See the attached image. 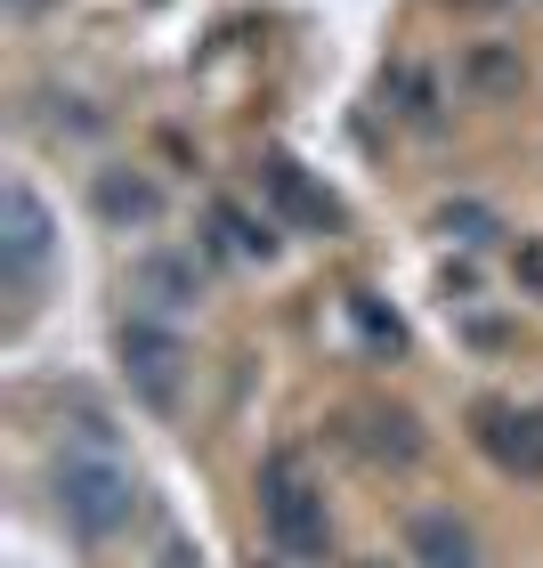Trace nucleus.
<instances>
[{"mask_svg": "<svg viewBox=\"0 0 543 568\" xmlns=\"http://www.w3.org/2000/svg\"><path fill=\"white\" fill-rule=\"evenodd\" d=\"M131 301L146 308V317H187V308L203 301V268H195V252H146V261L131 268Z\"/></svg>", "mask_w": 543, "mask_h": 568, "instance_id": "8", "label": "nucleus"}, {"mask_svg": "<svg viewBox=\"0 0 543 568\" xmlns=\"http://www.w3.org/2000/svg\"><path fill=\"white\" fill-rule=\"evenodd\" d=\"M49 244H58V220H49V203L24 187V179H9L0 187V261H9V276H41L49 268Z\"/></svg>", "mask_w": 543, "mask_h": 568, "instance_id": "6", "label": "nucleus"}, {"mask_svg": "<svg viewBox=\"0 0 543 568\" xmlns=\"http://www.w3.org/2000/svg\"><path fill=\"white\" fill-rule=\"evenodd\" d=\"M114 357H122V382H131V398L154 406V415H171L178 390H187V342H178V325L131 308V317L114 325Z\"/></svg>", "mask_w": 543, "mask_h": 568, "instance_id": "3", "label": "nucleus"}, {"mask_svg": "<svg viewBox=\"0 0 543 568\" xmlns=\"http://www.w3.org/2000/svg\"><path fill=\"white\" fill-rule=\"evenodd\" d=\"M357 568H398V560H357Z\"/></svg>", "mask_w": 543, "mask_h": 568, "instance_id": "17", "label": "nucleus"}, {"mask_svg": "<svg viewBox=\"0 0 543 568\" xmlns=\"http://www.w3.org/2000/svg\"><path fill=\"white\" fill-rule=\"evenodd\" d=\"M462 9H486V0H462Z\"/></svg>", "mask_w": 543, "mask_h": 568, "instance_id": "18", "label": "nucleus"}, {"mask_svg": "<svg viewBox=\"0 0 543 568\" xmlns=\"http://www.w3.org/2000/svg\"><path fill=\"white\" fill-rule=\"evenodd\" d=\"M438 227H447V236H454V227H462V244H479V236H495V220H486V212H479V203H447V212H438Z\"/></svg>", "mask_w": 543, "mask_h": 568, "instance_id": "14", "label": "nucleus"}, {"mask_svg": "<svg viewBox=\"0 0 543 568\" xmlns=\"http://www.w3.org/2000/svg\"><path fill=\"white\" fill-rule=\"evenodd\" d=\"M260 520H268V545L284 560H300V568H317L332 552V520H325V487L308 479V463L293 447H276L260 463Z\"/></svg>", "mask_w": 543, "mask_h": 568, "instance_id": "1", "label": "nucleus"}, {"mask_svg": "<svg viewBox=\"0 0 543 568\" xmlns=\"http://www.w3.org/2000/svg\"><path fill=\"white\" fill-rule=\"evenodd\" d=\"M341 438L373 463V471H413L422 447H430L422 415H413V406H390V398H357L349 415H341Z\"/></svg>", "mask_w": 543, "mask_h": 568, "instance_id": "4", "label": "nucleus"}, {"mask_svg": "<svg viewBox=\"0 0 543 568\" xmlns=\"http://www.w3.org/2000/svg\"><path fill=\"white\" fill-rule=\"evenodd\" d=\"M349 317H357V333H366V342H373L381 357H398V349H406V325H398L373 293H357V301H349Z\"/></svg>", "mask_w": 543, "mask_h": 568, "instance_id": "13", "label": "nucleus"}, {"mask_svg": "<svg viewBox=\"0 0 543 568\" xmlns=\"http://www.w3.org/2000/svg\"><path fill=\"white\" fill-rule=\"evenodd\" d=\"M406 560L413 568H486L471 520L447 511V504H430V511H413V520H406Z\"/></svg>", "mask_w": 543, "mask_h": 568, "instance_id": "9", "label": "nucleus"}, {"mask_svg": "<svg viewBox=\"0 0 543 568\" xmlns=\"http://www.w3.org/2000/svg\"><path fill=\"white\" fill-rule=\"evenodd\" d=\"M527 82V65H520V49H503V41H471L454 58V90L471 98V106H503V98H520Z\"/></svg>", "mask_w": 543, "mask_h": 568, "instance_id": "10", "label": "nucleus"}, {"mask_svg": "<svg viewBox=\"0 0 543 568\" xmlns=\"http://www.w3.org/2000/svg\"><path fill=\"white\" fill-rule=\"evenodd\" d=\"M90 212H98V227L131 236V227H154V220H163V187H154V171L114 163V171L90 179Z\"/></svg>", "mask_w": 543, "mask_h": 568, "instance_id": "7", "label": "nucleus"}, {"mask_svg": "<svg viewBox=\"0 0 543 568\" xmlns=\"http://www.w3.org/2000/svg\"><path fill=\"white\" fill-rule=\"evenodd\" d=\"M511 276H520V293L543 301V236H520V252H511Z\"/></svg>", "mask_w": 543, "mask_h": 568, "instance_id": "15", "label": "nucleus"}, {"mask_svg": "<svg viewBox=\"0 0 543 568\" xmlns=\"http://www.w3.org/2000/svg\"><path fill=\"white\" fill-rule=\"evenodd\" d=\"M471 438L503 463L511 479H543V406H503V398H479V406H471Z\"/></svg>", "mask_w": 543, "mask_h": 568, "instance_id": "5", "label": "nucleus"}, {"mask_svg": "<svg viewBox=\"0 0 543 568\" xmlns=\"http://www.w3.org/2000/svg\"><path fill=\"white\" fill-rule=\"evenodd\" d=\"M260 187L284 203V220H300V227H341V203H332L300 163H284V154H276V163H260Z\"/></svg>", "mask_w": 543, "mask_h": 568, "instance_id": "11", "label": "nucleus"}, {"mask_svg": "<svg viewBox=\"0 0 543 568\" xmlns=\"http://www.w3.org/2000/svg\"><path fill=\"white\" fill-rule=\"evenodd\" d=\"M212 227L227 236V252H244V261H276V227L252 220L244 203H212Z\"/></svg>", "mask_w": 543, "mask_h": 568, "instance_id": "12", "label": "nucleus"}, {"mask_svg": "<svg viewBox=\"0 0 543 568\" xmlns=\"http://www.w3.org/2000/svg\"><path fill=\"white\" fill-rule=\"evenodd\" d=\"M49 496H58L65 536H82V545H114V536L139 520V479L122 471L114 455H65Z\"/></svg>", "mask_w": 543, "mask_h": 568, "instance_id": "2", "label": "nucleus"}, {"mask_svg": "<svg viewBox=\"0 0 543 568\" xmlns=\"http://www.w3.org/2000/svg\"><path fill=\"white\" fill-rule=\"evenodd\" d=\"M9 9H17V17H41V9H49V0H9Z\"/></svg>", "mask_w": 543, "mask_h": 568, "instance_id": "16", "label": "nucleus"}]
</instances>
